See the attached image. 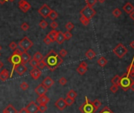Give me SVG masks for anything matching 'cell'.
<instances>
[{
	"mask_svg": "<svg viewBox=\"0 0 134 113\" xmlns=\"http://www.w3.org/2000/svg\"><path fill=\"white\" fill-rule=\"evenodd\" d=\"M129 46H130V47H131L132 48H133V49H134V41H133L132 42H130Z\"/></svg>",
	"mask_w": 134,
	"mask_h": 113,
	"instance_id": "obj_56",
	"label": "cell"
},
{
	"mask_svg": "<svg viewBox=\"0 0 134 113\" xmlns=\"http://www.w3.org/2000/svg\"><path fill=\"white\" fill-rule=\"evenodd\" d=\"M125 74L130 78L134 77V56H133L132 62L130 63V65L128 66V68H127V70H126Z\"/></svg>",
	"mask_w": 134,
	"mask_h": 113,
	"instance_id": "obj_17",
	"label": "cell"
},
{
	"mask_svg": "<svg viewBox=\"0 0 134 113\" xmlns=\"http://www.w3.org/2000/svg\"><path fill=\"white\" fill-rule=\"evenodd\" d=\"M118 88H119L118 85H113L112 86H110V92H113V93H116V92L118 91Z\"/></svg>",
	"mask_w": 134,
	"mask_h": 113,
	"instance_id": "obj_41",
	"label": "cell"
},
{
	"mask_svg": "<svg viewBox=\"0 0 134 113\" xmlns=\"http://www.w3.org/2000/svg\"><path fill=\"white\" fill-rule=\"evenodd\" d=\"M50 26H51V28L52 29H55L56 28H58V23H57L56 21H51V24H50Z\"/></svg>",
	"mask_w": 134,
	"mask_h": 113,
	"instance_id": "obj_49",
	"label": "cell"
},
{
	"mask_svg": "<svg viewBox=\"0 0 134 113\" xmlns=\"http://www.w3.org/2000/svg\"><path fill=\"white\" fill-rule=\"evenodd\" d=\"M99 113H115V112H114L113 111H111V109H110L109 107L105 106V107L103 108Z\"/></svg>",
	"mask_w": 134,
	"mask_h": 113,
	"instance_id": "obj_38",
	"label": "cell"
},
{
	"mask_svg": "<svg viewBox=\"0 0 134 113\" xmlns=\"http://www.w3.org/2000/svg\"><path fill=\"white\" fill-rule=\"evenodd\" d=\"M18 45H19L20 48H21L23 51H29V50L32 47L33 43H32V41H30L29 37L25 36L24 38L19 41Z\"/></svg>",
	"mask_w": 134,
	"mask_h": 113,
	"instance_id": "obj_7",
	"label": "cell"
},
{
	"mask_svg": "<svg viewBox=\"0 0 134 113\" xmlns=\"http://www.w3.org/2000/svg\"><path fill=\"white\" fill-rule=\"evenodd\" d=\"M18 112L17 111V109L12 104H8L2 111V113H18Z\"/></svg>",
	"mask_w": 134,
	"mask_h": 113,
	"instance_id": "obj_22",
	"label": "cell"
},
{
	"mask_svg": "<svg viewBox=\"0 0 134 113\" xmlns=\"http://www.w3.org/2000/svg\"><path fill=\"white\" fill-rule=\"evenodd\" d=\"M43 42L45 43V44H48V45H49V44H51V43H52V41H51V40L50 39L48 36H45V38L43 39Z\"/></svg>",
	"mask_w": 134,
	"mask_h": 113,
	"instance_id": "obj_48",
	"label": "cell"
},
{
	"mask_svg": "<svg viewBox=\"0 0 134 113\" xmlns=\"http://www.w3.org/2000/svg\"><path fill=\"white\" fill-rule=\"evenodd\" d=\"M72 33L70 32L69 31H67L64 33V37H65V40H67V41H69L72 38Z\"/></svg>",
	"mask_w": 134,
	"mask_h": 113,
	"instance_id": "obj_44",
	"label": "cell"
},
{
	"mask_svg": "<svg viewBox=\"0 0 134 113\" xmlns=\"http://www.w3.org/2000/svg\"><path fill=\"white\" fill-rule=\"evenodd\" d=\"M58 13H57L55 10H51V11L50 12V14L48 15V18L51 20H52V21H55V20L58 18Z\"/></svg>",
	"mask_w": 134,
	"mask_h": 113,
	"instance_id": "obj_26",
	"label": "cell"
},
{
	"mask_svg": "<svg viewBox=\"0 0 134 113\" xmlns=\"http://www.w3.org/2000/svg\"><path fill=\"white\" fill-rule=\"evenodd\" d=\"M38 66H39V69H43L46 66V64H45V62L43 61V59L41 61H39V63H38Z\"/></svg>",
	"mask_w": 134,
	"mask_h": 113,
	"instance_id": "obj_50",
	"label": "cell"
},
{
	"mask_svg": "<svg viewBox=\"0 0 134 113\" xmlns=\"http://www.w3.org/2000/svg\"><path fill=\"white\" fill-rule=\"evenodd\" d=\"M132 80H133L132 78L129 77V76L125 73L122 76H121L120 82H119V86L122 87L123 91H125V92L128 91L129 89V86L132 82Z\"/></svg>",
	"mask_w": 134,
	"mask_h": 113,
	"instance_id": "obj_3",
	"label": "cell"
},
{
	"mask_svg": "<svg viewBox=\"0 0 134 113\" xmlns=\"http://www.w3.org/2000/svg\"><path fill=\"white\" fill-rule=\"evenodd\" d=\"M97 63H98L101 67H104V66L107 64V59L102 56V57H100L98 60H97Z\"/></svg>",
	"mask_w": 134,
	"mask_h": 113,
	"instance_id": "obj_24",
	"label": "cell"
},
{
	"mask_svg": "<svg viewBox=\"0 0 134 113\" xmlns=\"http://www.w3.org/2000/svg\"><path fill=\"white\" fill-rule=\"evenodd\" d=\"M97 1H99L100 3H103V2H104L106 1V0H97Z\"/></svg>",
	"mask_w": 134,
	"mask_h": 113,
	"instance_id": "obj_59",
	"label": "cell"
},
{
	"mask_svg": "<svg viewBox=\"0 0 134 113\" xmlns=\"http://www.w3.org/2000/svg\"><path fill=\"white\" fill-rule=\"evenodd\" d=\"M48 91V89L46 87L45 85H43L42 83L40 85H37L35 89V92L39 96L41 95H44L47 93V92Z\"/></svg>",
	"mask_w": 134,
	"mask_h": 113,
	"instance_id": "obj_13",
	"label": "cell"
},
{
	"mask_svg": "<svg viewBox=\"0 0 134 113\" xmlns=\"http://www.w3.org/2000/svg\"><path fill=\"white\" fill-rule=\"evenodd\" d=\"M18 6H19V8L24 13L28 12L29 10L31 9V5L27 1H25V0H20L18 2Z\"/></svg>",
	"mask_w": 134,
	"mask_h": 113,
	"instance_id": "obj_9",
	"label": "cell"
},
{
	"mask_svg": "<svg viewBox=\"0 0 134 113\" xmlns=\"http://www.w3.org/2000/svg\"><path fill=\"white\" fill-rule=\"evenodd\" d=\"M112 14H113V15L115 17V18H119V17L122 15V10H121L120 9H118V8H115V10H113V12H112Z\"/></svg>",
	"mask_w": 134,
	"mask_h": 113,
	"instance_id": "obj_33",
	"label": "cell"
},
{
	"mask_svg": "<svg viewBox=\"0 0 134 113\" xmlns=\"http://www.w3.org/2000/svg\"><path fill=\"white\" fill-rule=\"evenodd\" d=\"M80 22H81V24H82L83 25H85V26L88 25L89 23H90V20L88 19V18H86L85 17H84V16H82V15L80 16Z\"/></svg>",
	"mask_w": 134,
	"mask_h": 113,
	"instance_id": "obj_27",
	"label": "cell"
},
{
	"mask_svg": "<svg viewBox=\"0 0 134 113\" xmlns=\"http://www.w3.org/2000/svg\"><path fill=\"white\" fill-rule=\"evenodd\" d=\"M65 101H66V104L67 106H71V105H73V104H74L75 99H73V98L66 97V98L65 99Z\"/></svg>",
	"mask_w": 134,
	"mask_h": 113,
	"instance_id": "obj_32",
	"label": "cell"
},
{
	"mask_svg": "<svg viewBox=\"0 0 134 113\" xmlns=\"http://www.w3.org/2000/svg\"><path fill=\"white\" fill-rule=\"evenodd\" d=\"M66 97H70V98H73V99H75L77 97V92L74 90L71 89V90H69L68 92V93H67Z\"/></svg>",
	"mask_w": 134,
	"mask_h": 113,
	"instance_id": "obj_30",
	"label": "cell"
},
{
	"mask_svg": "<svg viewBox=\"0 0 134 113\" xmlns=\"http://www.w3.org/2000/svg\"><path fill=\"white\" fill-rule=\"evenodd\" d=\"M50 101V99L44 95H41L39 96V97L36 98V102L38 103L39 104H48Z\"/></svg>",
	"mask_w": 134,
	"mask_h": 113,
	"instance_id": "obj_15",
	"label": "cell"
},
{
	"mask_svg": "<svg viewBox=\"0 0 134 113\" xmlns=\"http://www.w3.org/2000/svg\"><path fill=\"white\" fill-rule=\"evenodd\" d=\"M113 52L116 56H118L119 59H122L125 56L127 52H128V49L125 45L122 44H118L116 47L113 49Z\"/></svg>",
	"mask_w": 134,
	"mask_h": 113,
	"instance_id": "obj_4",
	"label": "cell"
},
{
	"mask_svg": "<svg viewBox=\"0 0 134 113\" xmlns=\"http://www.w3.org/2000/svg\"><path fill=\"white\" fill-rule=\"evenodd\" d=\"M122 9H123V10L126 13V14H129L130 13L134 10V6H133V5L132 4V3H130V2H128L125 3V5L123 6Z\"/></svg>",
	"mask_w": 134,
	"mask_h": 113,
	"instance_id": "obj_20",
	"label": "cell"
},
{
	"mask_svg": "<svg viewBox=\"0 0 134 113\" xmlns=\"http://www.w3.org/2000/svg\"><path fill=\"white\" fill-rule=\"evenodd\" d=\"M10 78V74L8 70L3 69L2 71L0 72V80L2 82H6L7 81V79Z\"/></svg>",
	"mask_w": 134,
	"mask_h": 113,
	"instance_id": "obj_19",
	"label": "cell"
},
{
	"mask_svg": "<svg viewBox=\"0 0 134 113\" xmlns=\"http://www.w3.org/2000/svg\"><path fill=\"white\" fill-rule=\"evenodd\" d=\"M79 66H82V67L88 68V63H87V62H85V61H83V62H80Z\"/></svg>",
	"mask_w": 134,
	"mask_h": 113,
	"instance_id": "obj_52",
	"label": "cell"
},
{
	"mask_svg": "<svg viewBox=\"0 0 134 113\" xmlns=\"http://www.w3.org/2000/svg\"><path fill=\"white\" fill-rule=\"evenodd\" d=\"M29 73H30V76H31L32 78L34 79V80H37L42 74L41 70H39V68L38 67H33L31 71H30Z\"/></svg>",
	"mask_w": 134,
	"mask_h": 113,
	"instance_id": "obj_12",
	"label": "cell"
},
{
	"mask_svg": "<svg viewBox=\"0 0 134 113\" xmlns=\"http://www.w3.org/2000/svg\"><path fill=\"white\" fill-rule=\"evenodd\" d=\"M7 1H10V2H14L15 0H7Z\"/></svg>",
	"mask_w": 134,
	"mask_h": 113,
	"instance_id": "obj_60",
	"label": "cell"
},
{
	"mask_svg": "<svg viewBox=\"0 0 134 113\" xmlns=\"http://www.w3.org/2000/svg\"><path fill=\"white\" fill-rule=\"evenodd\" d=\"M18 113H29V112L27 111L26 108H21V110H20Z\"/></svg>",
	"mask_w": 134,
	"mask_h": 113,
	"instance_id": "obj_53",
	"label": "cell"
},
{
	"mask_svg": "<svg viewBox=\"0 0 134 113\" xmlns=\"http://www.w3.org/2000/svg\"><path fill=\"white\" fill-rule=\"evenodd\" d=\"M3 66H4V64H3V62H2L1 60H0V70H1V69L3 67Z\"/></svg>",
	"mask_w": 134,
	"mask_h": 113,
	"instance_id": "obj_57",
	"label": "cell"
},
{
	"mask_svg": "<svg viewBox=\"0 0 134 113\" xmlns=\"http://www.w3.org/2000/svg\"><path fill=\"white\" fill-rule=\"evenodd\" d=\"M21 63L23 64H26V63H29V62L30 59H32L31 55H30L29 54L27 51H22L21 55Z\"/></svg>",
	"mask_w": 134,
	"mask_h": 113,
	"instance_id": "obj_16",
	"label": "cell"
},
{
	"mask_svg": "<svg viewBox=\"0 0 134 113\" xmlns=\"http://www.w3.org/2000/svg\"><path fill=\"white\" fill-rule=\"evenodd\" d=\"M85 2H86V4H87V6H91V7H93V6L96 4L97 0H86Z\"/></svg>",
	"mask_w": 134,
	"mask_h": 113,
	"instance_id": "obj_39",
	"label": "cell"
},
{
	"mask_svg": "<svg viewBox=\"0 0 134 113\" xmlns=\"http://www.w3.org/2000/svg\"><path fill=\"white\" fill-rule=\"evenodd\" d=\"M129 89H131L132 91L134 92V81L132 80V82H131V84H130V86H129Z\"/></svg>",
	"mask_w": 134,
	"mask_h": 113,
	"instance_id": "obj_54",
	"label": "cell"
},
{
	"mask_svg": "<svg viewBox=\"0 0 134 113\" xmlns=\"http://www.w3.org/2000/svg\"><path fill=\"white\" fill-rule=\"evenodd\" d=\"M42 84L43 85H45L48 89H49V88H51L54 84H55V81H54L53 79L51 78L50 77H47L43 80Z\"/></svg>",
	"mask_w": 134,
	"mask_h": 113,
	"instance_id": "obj_18",
	"label": "cell"
},
{
	"mask_svg": "<svg viewBox=\"0 0 134 113\" xmlns=\"http://www.w3.org/2000/svg\"><path fill=\"white\" fill-rule=\"evenodd\" d=\"M92 103H93V105L95 106V108H96V110H98V109H99L100 107H101V105H102L101 101H99L98 99H96L95 101H92Z\"/></svg>",
	"mask_w": 134,
	"mask_h": 113,
	"instance_id": "obj_35",
	"label": "cell"
},
{
	"mask_svg": "<svg viewBox=\"0 0 134 113\" xmlns=\"http://www.w3.org/2000/svg\"><path fill=\"white\" fill-rule=\"evenodd\" d=\"M129 17H130V18H131L132 20H133L134 21V10L133 11V12H131L129 14Z\"/></svg>",
	"mask_w": 134,
	"mask_h": 113,
	"instance_id": "obj_55",
	"label": "cell"
},
{
	"mask_svg": "<svg viewBox=\"0 0 134 113\" xmlns=\"http://www.w3.org/2000/svg\"><path fill=\"white\" fill-rule=\"evenodd\" d=\"M6 1H7V0H0V3H1V4H3V3Z\"/></svg>",
	"mask_w": 134,
	"mask_h": 113,
	"instance_id": "obj_58",
	"label": "cell"
},
{
	"mask_svg": "<svg viewBox=\"0 0 134 113\" xmlns=\"http://www.w3.org/2000/svg\"><path fill=\"white\" fill-rule=\"evenodd\" d=\"M27 70H28V68H27V66L25 64L20 63L19 65H18L16 66L15 69H14V71L17 72V74H18V75L21 76L27 71Z\"/></svg>",
	"mask_w": 134,
	"mask_h": 113,
	"instance_id": "obj_14",
	"label": "cell"
},
{
	"mask_svg": "<svg viewBox=\"0 0 134 113\" xmlns=\"http://www.w3.org/2000/svg\"><path fill=\"white\" fill-rule=\"evenodd\" d=\"M58 82H59V84L61 85H66V83H67V80H66V78L62 77V78L58 80Z\"/></svg>",
	"mask_w": 134,
	"mask_h": 113,
	"instance_id": "obj_47",
	"label": "cell"
},
{
	"mask_svg": "<svg viewBox=\"0 0 134 113\" xmlns=\"http://www.w3.org/2000/svg\"><path fill=\"white\" fill-rule=\"evenodd\" d=\"M87 68H85V67H82V66H78L77 68V73L78 74H80V75H84L85 74V73L87 72Z\"/></svg>",
	"mask_w": 134,
	"mask_h": 113,
	"instance_id": "obj_31",
	"label": "cell"
},
{
	"mask_svg": "<svg viewBox=\"0 0 134 113\" xmlns=\"http://www.w3.org/2000/svg\"></svg>",
	"mask_w": 134,
	"mask_h": 113,
	"instance_id": "obj_62",
	"label": "cell"
},
{
	"mask_svg": "<svg viewBox=\"0 0 134 113\" xmlns=\"http://www.w3.org/2000/svg\"><path fill=\"white\" fill-rule=\"evenodd\" d=\"M21 29L23 31H27V30H29V25L28 23H26V22H24V23H22V25H21Z\"/></svg>",
	"mask_w": 134,
	"mask_h": 113,
	"instance_id": "obj_45",
	"label": "cell"
},
{
	"mask_svg": "<svg viewBox=\"0 0 134 113\" xmlns=\"http://www.w3.org/2000/svg\"><path fill=\"white\" fill-rule=\"evenodd\" d=\"M51 9L50 8L47 4L43 5V6H41L40 9L38 10L39 14L41 15L43 18H48V15H49L50 12H51Z\"/></svg>",
	"mask_w": 134,
	"mask_h": 113,
	"instance_id": "obj_8",
	"label": "cell"
},
{
	"mask_svg": "<svg viewBox=\"0 0 134 113\" xmlns=\"http://www.w3.org/2000/svg\"><path fill=\"white\" fill-rule=\"evenodd\" d=\"M21 53H22V51L21 50V48H16L14 51H13V54H17V55H21Z\"/></svg>",
	"mask_w": 134,
	"mask_h": 113,
	"instance_id": "obj_51",
	"label": "cell"
},
{
	"mask_svg": "<svg viewBox=\"0 0 134 113\" xmlns=\"http://www.w3.org/2000/svg\"><path fill=\"white\" fill-rule=\"evenodd\" d=\"M2 46L0 45V51H1V50H2Z\"/></svg>",
	"mask_w": 134,
	"mask_h": 113,
	"instance_id": "obj_61",
	"label": "cell"
},
{
	"mask_svg": "<svg viewBox=\"0 0 134 113\" xmlns=\"http://www.w3.org/2000/svg\"><path fill=\"white\" fill-rule=\"evenodd\" d=\"M79 110L81 113H96L97 111L95 106L93 105L92 101L85 97V101L79 107Z\"/></svg>",
	"mask_w": 134,
	"mask_h": 113,
	"instance_id": "obj_2",
	"label": "cell"
},
{
	"mask_svg": "<svg viewBox=\"0 0 134 113\" xmlns=\"http://www.w3.org/2000/svg\"><path fill=\"white\" fill-rule=\"evenodd\" d=\"M85 56L89 60H92V59H93L96 56V53L92 49H88L85 53Z\"/></svg>",
	"mask_w": 134,
	"mask_h": 113,
	"instance_id": "obj_23",
	"label": "cell"
},
{
	"mask_svg": "<svg viewBox=\"0 0 134 113\" xmlns=\"http://www.w3.org/2000/svg\"><path fill=\"white\" fill-rule=\"evenodd\" d=\"M80 15L85 17L86 18H88V19L90 20L96 15V11L92 7H91V6H86L81 10H80Z\"/></svg>",
	"mask_w": 134,
	"mask_h": 113,
	"instance_id": "obj_6",
	"label": "cell"
},
{
	"mask_svg": "<svg viewBox=\"0 0 134 113\" xmlns=\"http://www.w3.org/2000/svg\"><path fill=\"white\" fill-rule=\"evenodd\" d=\"M55 106L58 109L59 111H63L67 107L66 101H65V99L62 98V97H60L59 99L57 100L55 103Z\"/></svg>",
	"mask_w": 134,
	"mask_h": 113,
	"instance_id": "obj_11",
	"label": "cell"
},
{
	"mask_svg": "<svg viewBox=\"0 0 134 113\" xmlns=\"http://www.w3.org/2000/svg\"><path fill=\"white\" fill-rule=\"evenodd\" d=\"M43 61L45 62L46 66L50 71H55L60 65H62L63 59L54 50H51L45 55V57H43Z\"/></svg>",
	"mask_w": 134,
	"mask_h": 113,
	"instance_id": "obj_1",
	"label": "cell"
},
{
	"mask_svg": "<svg viewBox=\"0 0 134 113\" xmlns=\"http://www.w3.org/2000/svg\"><path fill=\"white\" fill-rule=\"evenodd\" d=\"M48 22H47L45 20H43V21H41L39 22V26H40V28L41 29H46L47 27H48Z\"/></svg>",
	"mask_w": 134,
	"mask_h": 113,
	"instance_id": "obj_43",
	"label": "cell"
},
{
	"mask_svg": "<svg viewBox=\"0 0 134 113\" xmlns=\"http://www.w3.org/2000/svg\"><path fill=\"white\" fill-rule=\"evenodd\" d=\"M38 109H39V111L40 112L43 113V112H45L47 110H48V106H47V104H39Z\"/></svg>",
	"mask_w": 134,
	"mask_h": 113,
	"instance_id": "obj_37",
	"label": "cell"
},
{
	"mask_svg": "<svg viewBox=\"0 0 134 113\" xmlns=\"http://www.w3.org/2000/svg\"><path fill=\"white\" fill-rule=\"evenodd\" d=\"M66 28L67 30L70 32V31L72 30V29H74V25H73L72 22L69 21V22H67V23H66Z\"/></svg>",
	"mask_w": 134,
	"mask_h": 113,
	"instance_id": "obj_40",
	"label": "cell"
},
{
	"mask_svg": "<svg viewBox=\"0 0 134 113\" xmlns=\"http://www.w3.org/2000/svg\"><path fill=\"white\" fill-rule=\"evenodd\" d=\"M20 87H21V89H22V90L25 91V90H27V89L29 88V84L26 82H22L21 83V85H20Z\"/></svg>",
	"mask_w": 134,
	"mask_h": 113,
	"instance_id": "obj_36",
	"label": "cell"
},
{
	"mask_svg": "<svg viewBox=\"0 0 134 113\" xmlns=\"http://www.w3.org/2000/svg\"><path fill=\"white\" fill-rule=\"evenodd\" d=\"M18 44H17L16 42H14V41H12L10 44H9L10 48L11 50H13V51H14L16 48H18Z\"/></svg>",
	"mask_w": 134,
	"mask_h": 113,
	"instance_id": "obj_42",
	"label": "cell"
},
{
	"mask_svg": "<svg viewBox=\"0 0 134 113\" xmlns=\"http://www.w3.org/2000/svg\"><path fill=\"white\" fill-rule=\"evenodd\" d=\"M120 78H121V76L118 75H115L111 79V83L113 85H118L119 86V82H120Z\"/></svg>",
	"mask_w": 134,
	"mask_h": 113,
	"instance_id": "obj_29",
	"label": "cell"
},
{
	"mask_svg": "<svg viewBox=\"0 0 134 113\" xmlns=\"http://www.w3.org/2000/svg\"><path fill=\"white\" fill-rule=\"evenodd\" d=\"M39 105L36 104V103L34 101H31L29 104L26 106L27 111L29 112V113H37L39 111Z\"/></svg>",
	"mask_w": 134,
	"mask_h": 113,
	"instance_id": "obj_10",
	"label": "cell"
},
{
	"mask_svg": "<svg viewBox=\"0 0 134 113\" xmlns=\"http://www.w3.org/2000/svg\"><path fill=\"white\" fill-rule=\"evenodd\" d=\"M67 55V51L66 49H62V50H60V51H59V56L60 57H66V56Z\"/></svg>",
	"mask_w": 134,
	"mask_h": 113,
	"instance_id": "obj_46",
	"label": "cell"
},
{
	"mask_svg": "<svg viewBox=\"0 0 134 113\" xmlns=\"http://www.w3.org/2000/svg\"><path fill=\"white\" fill-rule=\"evenodd\" d=\"M33 59H35L36 61L39 62V61H41V60H43V55L40 52L37 51V52L35 53L34 55H33Z\"/></svg>",
	"mask_w": 134,
	"mask_h": 113,
	"instance_id": "obj_28",
	"label": "cell"
},
{
	"mask_svg": "<svg viewBox=\"0 0 134 113\" xmlns=\"http://www.w3.org/2000/svg\"><path fill=\"white\" fill-rule=\"evenodd\" d=\"M29 65L32 66V67L33 68V67H38V63H39V62L38 61H36L35 59H31L29 60Z\"/></svg>",
	"mask_w": 134,
	"mask_h": 113,
	"instance_id": "obj_34",
	"label": "cell"
},
{
	"mask_svg": "<svg viewBox=\"0 0 134 113\" xmlns=\"http://www.w3.org/2000/svg\"><path fill=\"white\" fill-rule=\"evenodd\" d=\"M8 61L13 65L12 72H11V74H10V78H12L13 73V71H14L15 67H16V66H18V65H19L20 63H21V55H17V54H13V53L12 55L10 56V57H9Z\"/></svg>",
	"mask_w": 134,
	"mask_h": 113,
	"instance_id": "obj_5",
	"label": "cell"
},
{
	"mask_svg": "<svg viewBox=\"0 0 134 113\" xmlns=\"http://www.w3.org/2000/svg\"><path fill=\"white\" fill-rule=\"evenodd\" d=\"M57 33H58V32H57L55 29H53V30H51V32H50L49 33L47 36H48V37L51 40V41L54 42L56 40V36H57Z\"/></svg>",
	"mask_w": 134,
	"mask_h": 113,
	"instance_id": "obj_25",
	"label": "cell"
},
{
	"mask_svg": "<svg viewBox=\"0 0 134 113\" xmlns=\"http://www.w3.org/2000/svg\"><path fill=\"white\" fill-rule=\"evenodd\" d=\"M55 41L58 43V44H62L63 42L65 41V37H64V33L62 31H58L56 36V40Z\"/></svg>",
	"mask_w": 134,
	"mask_h": 113,
	"instance_id": "obj_21",
	"label": "cell"
}]
</instances>
